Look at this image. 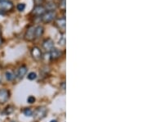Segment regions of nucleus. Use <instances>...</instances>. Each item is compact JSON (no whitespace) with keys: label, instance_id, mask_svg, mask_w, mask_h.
I'll list each match as a JSON object with an SVG mask.
<instances>
[{"label":"nucleus","instance_id":"nucleus-18","mask_svg":"<svg viewBox=\"0 0 147 122\" xmlns=\"http://www.w3.org/2000/svg\"><path fill=\"white\" fill-rule=\"evenodd\" d=\"M44 0H34V4H36V6H41L43 3Z\"/></svg>","mask_w":147,"mask_h":122},{"label":"nucleus","instance_id":"nucleus-13","mask_svg":"<svg viewBox=\"0 0 147 122\" xmlns=\"http://www.w3.org/2000/svg\"><path fill=\"white\" fill-rule=\"evenodd\" d=\"M27 72V67L26 66H21V67L18 70V77L19 78H23L25 76V75Z\"/></svg>","mask_w":147,"mask_h":122},{"label":"nucleus","instance_id":"nucleus-15","mask_svg":"<svg viewBox=\"0 0 147 122\" xmlns=\"http://www.w3.org/2000/svg\"><path fill=\"white\" fill-rule=\"evenodd\" d=\"M24 114L27 116V117H31L32 115H33V112H32L31 109H30V108H27L26 109L25 111H24Z\"/></svg>","mask_w":147,"mask_h":122},{"label":"nucleus","instance_id":"nucleus-20","mask_svg":"<svg viewBox=\"0 0 147 122\" xmlns=\"http://www.w3.org/2000/svg\"><path fill=\"white\" fill-rule=\"evenodd\" d=\"M60 4H61V5H60V7L62 8L63 10H65V0H61V2Z\"/></svg>","mask_w":147,"mask_h":122},{"label":"nucleus","instance_id":"nucleus-3","mask_svg":"<svg viewBox=\"0 0 147 122\" xmlns=\"http://www.w3.org/2000/svg\"><path fill=\"white\" fill-rule=\"evenodd\" d=\"M55 26H57L60 30V31L62 33L65 32V26H66V20L65 17H61V18H57L55 21Z\"/></svg>","mask_w":147,"mask_h":122},{"label":"nucleus","instance_id":"nucleus-1","mask_svg":"<svg viewBox=\"0 0 147 122\" xmlns=\"http://www.w3.org/2000/svg\"><path fill=\"white\" fill-rule=\"evenodd\" d=\"M57 17V13L55 11L53 12H46L42 16H41V20L43 23H50L53 21Z\"/></svg>","mask_w":147,"mask_h":122},{"label":"nucleus","instance_id":"nucleus-22","mask_svg":"<svg viewBox=\"0 0 147 122\" xmlns=\"http://www.w3.org/2000/svg\"><path fill=\"white\" fill-rule=\"evenodd\" d=\"M51 122H57V121H52Z\"/></svg>","mask_w":147,"mask_h":122},{"label":"nucleus","instance_id":"nucleus-7","mask_svg":"<svg viewBox=\"0 0 147 122\" xmlns=\"http://www.w3.org/2000/svg\"><path fill=\"white\" fill-rule=\"evenodd\" d=\"M42 48L43 49H45L46 51L50 52L53 48H54V42L52 39L48 38L46 39L43 42H42Z\"/></svg>","mask_w":147,"mask_h":122},{"label":"nucleus","instance_id":"nucleus-25","mask_svg":"<svg viewBox=\"0 0 147 122\" xmlns=\"http://www.w3.org/2000/svg\"><path fill=\"white\" fill-rule=\"evenodd\" d=\"M0 83H1V79H0Z\"/></svg>","mask_w":147,"mask_h":122},{"label":"nucleus","instance_id":"nucleus-23","mask_svg":"<svg viewBox=\"0 0 147 122\" xmlns=\"http://www.w3.org/2000/svg\"><path fill=\"white\" fill-rule=\"evenodd\" d=\"M0 37H1V30H0Z\"/></svg>","mask_w":147,"mask_h":122},{"label":"nucleus","instance_id":"nucleus-17","mask_svg":"<svg viewBox=\"0 0 147 122\" xmlns=\"http://www.w3.org/2000/svg\"><path fill=\"white\" fill-rule=\"evenodd\" d=\"M28 79L30 80H34V79H36V74L34 73V72H31V73H30V74L28 75Z\"/></svg>","mask_w":147,"mask_h":122},{"label":"nucleus","instance_id":"nucleus-14","mask_svg":"<svg viewBox=\"0 0 147 122\" xmlns=\"http://www.w3.org/2000/svg\"><path fill=\"white\" fill-rule=\"evenodd\" d=\"M6 79L7 80H9V81H11V80H12L14 79V75L10 71H7L6 72Z\"/></svg>","mask_w":147,"mask_h":122},{"label":"nucleus","instance_id":"nucleus-2","mask_svg":"<svg viewBox=\"0 0 147 122\" xmlns=\"http://www.w3.org/2000/svg\"><path fill=\"white\" fill-rule=\"evenodd\" d=\"M13 3L11 1L7 0H0V11L3 12H10L13 8Z\"/></svg>","mask_w":147,"mask_h":122},{"label":"nucleus","instance_id":"nucleus-9","mask_svg":"<svg viewBox=\"0 0 147 122\" xmlns=\"http://www.w3.org/2000/svg\"><path fill=\"white\" fill-rule=\"evenodd\" d=\"M9 98V92L7 89H0V103H5Z\"/></svg>","mask_w":147,"mask_h":122},{"label":"nucleus","instance_id":"nucleus-6","mask_svg":"<svg viewBox=\"0 0 147 122\" xmlns=\"http://www.w3.org/2000/svg\"><path fill=\"white\" fill-rule=\"evenodd\" d=\"M46 113H47V109L45 107H43V106H41V107L37 108L36 111L34 112V117L38 120H40V119H42V118L45 117Z\"/></svg>","mask_w":147,"mask_h":122},{"label":"nucleus","instance_id":"nucleus-10","mask_svg":"<svg viewBox=\"0 0 147 122\" xmlns=\"http://www.w3.org/2000/svg\"><path fill=\"white\" fill-rule=\"evenodd\" d=\"M61 56V52L57 49V48H53L51 51H50V57L53 60H57Z\"/></svg>","mask_w":147,"mask_h":122},{"label":"nucleus","instance_id":"nucleus-8","mask_svg":"<svg viewBox=\"0 0 147 122\" xmlns=\"http://www.w3.org/2000/svg\"><path fill=\"white\" fill-rule=\"evenodd\" d=\"M47 11L45 9V7L43 6H36L34 10L32 12V13L36 16H42Z\"/></svg>","mask_w":147,"mask_h":122},{"label":"nucleus","instance_id":"nucleus-11","mask_svg":"<svg viewBox=\"0 0 147 122\" xmlns=\"http://www.w3.org/2000/svg\"><path fill=\"white\" fill-rule=\"evenodd\" d=\"M43 32H44V28L42 26H38L35 27V29H34V36L37 39H38L43 35Z\"/></svg>","mask_w":147,"mask_h":122},{"label":"nucleus","instance_id":"nucleus-5","mask_svg":"<svg viewBox=\"0 0 147 122\" xmlns=\"http://www.w3.org/2000/svg\"><path fill=\"white\" fill-rule=\"evenodd\" d=\"M34 26H30L28 27L26 32L25 34V39L27 41H33L34 39H35V36H34Z\"/></svg>","mask_w":147,"mask_h":122},{"label":"nucleus","instance_id":"nucleus-12","mask_svg":"<svg viewBox=\"0 0 147 122\" xmlns=\"http://www.w3.org/2000/svg\"><path fill=\"white\" fill-rule=\"evenodd\" d=\"M45 9L46 11H48V12H53V11L56 10V8L57 7V4L53 2H48L47 4L45 5Z\"/></svg>","mask_w":147,"mask_h":122},{"label":"nucleus","instance_id":"nucleus-16","mask_svg":"<svg viewBox=\"0 0 147 122\" xmlns=\"http://www.w3.org/2000/svg\"><path fill=\"white\" fill-rule=\"evenodd\" d=\"M16 7H17V10L19 11V12H23V11L25 10V8H26V5L24 3H19Z\"/></svg>","mask_w":147,"mask_h":122},{"label":"nucleus","instance_id":"nucleus-19","mask_svg":"<svg viewBox=\"0 0 147 122\" xmlns=\"http://www.w3.org/2000/svg\"><path fill=\"white\" fill-rule=\"evenodd\" d=\"M27 101H28L29 103H33V102H35V98H34V97H33V96H30V97L28 98Z\"/></svg>","mask_w":147,"mask_h":122},{"label":"nucleus","instance_id":"nucleus-24","mask_svg":"<svg viewBox=\"0 0 147 122\" xmlns=\"http://www.w3.org/2000/svg\"><path fill=\"white\" fill-rule=\"evenodd\" d=\"M47 1H49V2H51V1H52V0H47Z\"/></svg>","mask_w":147,"mask_h":122},{"label":"nucleus","instance_id":"nucleus-4","mask_svg":"<svg viewBox=\"0 0 147 122\" xmlns=\"http://www.w3.org/2000/svg\"><path fill=\"white\" fill-rule=\"evenodd\" d=\"M31 56L35 61H40L42 58V54L40 48H38L36 46L33 47L31 49Z\"/></svg>","mask_w":147,"mask_h":122},{"label":"nucleus","instance_id":"nucleus-21","mask_svg":"<svg viewBox=\"0 0 147 122\" xmlns=\"http://www.w3.org/2000/svg\"><path fill=\"white\" fill-rule=\"evenodd\" d=\"M65 36H62L61 39L60 40V45H62V46H64V45H65Z\"/></svg>","mask_w":147,"mask_h":122}]
</instances>
